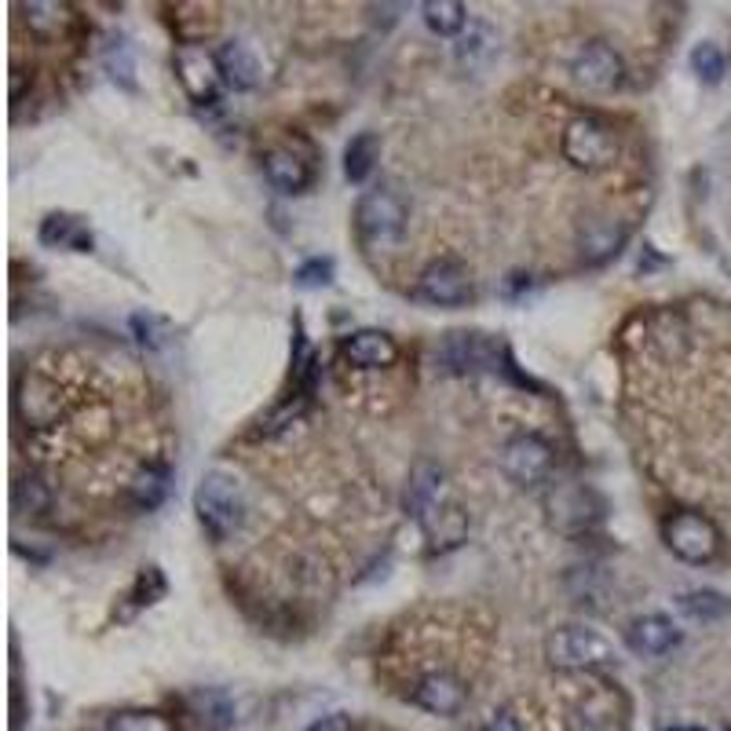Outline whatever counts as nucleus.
<instances>
[{
	"mask_svg": "<svg viewBox=\"0 0 731 731\" xmlns=\"http://www.w3.org/2000/svg\"><path fill=\"white\" fill-rule=\"evenodd\" d=\"M443 501V472L429 461H421L410 476V490H407V505L418 516L424 527H432V516L439 512Z\"/></svg>",
	"mask_w": 731,
	"mask_h": 731,
	"instance_id": "13",
	"label": "nucleus"
},
{
	"mask_svg": "<svg viewBox=\"0 0 731 731\" xmlns=\"http://www.w3.org/2000/svg\"><path fill=\"white\" fill-rule=\"evenodd\" d=\"M421 12H424V23H429V30H432V34H439V37H457L465 30V23H468L465 4H457V0H429Z\"/></svg>",
	"mask_w": 731,
	"mask_h": 731,
	"instance_id": "21",
	"label": "nucleus"
},
{
	"mask_svg": "<svg viewBox=\"0 0 731 731\" xmlns=\"http://www.w3.org/2000/svg\"><path fill=\"white\" fill-rule=\"evenodd\" d=\"M355 227L369 249H391L407 235V205L391 191H369L355 205Z\"/></svg>",
	"mask_w": 731,
	"mask_h": 731,
	"instance_id": "2",
	"label": "nucleus"
},
{
	"mask_svg": "<svg viewBox=\"0 0 731 731\" xmlns=\"http://www.w3.org/2000/svg\"><path fill=\"white\" fill-rule=\"evenodd\" d=\"M549 468H552V446L538 439V435H516L505 446V454H501V472L519 487L541 483L549 476Z\"/></svg>",
	"mask_w": 731,
	"mask_h": 731,
	"instance_id": "7",
	"label": "nucleus"
},
{
	"mask_svg": "<svg viewBox=\"0 0 731 731\" xmlns=\"http://www.w3.org/2000/svg\"><path fill=\"white\" fill-rule=\"evenodd\" d=\"M545 651H549V662L560 665V670H596V665L615 662V648L599 632L578 626L556 629L549 643H545Z\"/></svg>",
	"mask_w": 731,
	"mask_h": 731,
	"instance_id": "5",
	"label": "nucleus"
},
{
	"mask_svg": "<svg viewBox=\"0 0 731 731\" xmlns=\"http://www.w3.org/2000/svg\"><path fill=\"white\" fill-rule=\"evenodd\" d=\"M308 731H352V724H347V717H344V713H330V717L315 720V724H311Z\"/></svg>",
	"mask_w": 731,
	"mask_h": 731,
	"instance_id": "30",
	"label": "nucleus"
},
{
	"mask_svg": "<svg viewBox=\"0 0 731 731\" xmlns=\"http://www.w3.org/2000/svg\"><path fill=\"white\" fill-rule=\"evenodd\" d=\"M413 297L424 304H435V308H461V304L476 297V289H472V278H468V271L461 264L439 260V264L424 267Z\"/></svg>",
	"mask_w": 731,
	"mask_h": 731,
	"instance_id": "6",
	"label": "nucleus"
},
{
	"mask_svg": "<svg viewBox=\"0 0 731 731\" xmlns=\"http://www.w3.org/2000/svg\"><path fill=\"white\" fill-rule=\"evenodd\" d=\"M330 278H333V260L315 256V260H308V264H300V267H297V286H304V289L325 286V282H330Z\"/></svg>",
	"mask_w": 731,
	"mask_h": 731,
	"instance_id": "27",
	"label": "nucleus"
},
{
	"mask_svg": "<svg viewBox=\"0 0 731 731\" xmlns=\"http://www.w3.org/2000/svg\"><path fill=\"white\" fill-rule=\"evenodd\" d=\"M626 242V227L615 220H589L582 231H578V249L589 264H604L610 260Z\"/></svg>",
	"mask_w": 731,
	"mask_h": 731,
	"instance_id": "15",
	"label": "nucleus"
},
{
	"mask_svg": "<svg viewBox=\"0 0 731 731\" xmlns=\"http://www.w3.org/2000/svg\"><path fill=\"white\" fill-rule=\"evenodd\" d=\"M494 30L483 26V23H472L468 26V34L457 41V59L465 62V67H483L494 56Z\"/></svg>",
	"mask_w": 731,
	"mask_h": 731,
	"instance_id": "22",
	"label": "nucleus"
},
{
	"mask_svg": "<svg viewBox=\"0 0 731 731\" xmlns=\"http://www.w3.org/2000/svg\"><path fill=\"white\" fill-rule=\"evenodd\" d=\"M681 610H684V615H692L695 621H717V618L728 615L731 604L720 593H709V589H703V593H687L681 599Z\"/></svg>",
	"mask_w": 731,
	"mask_h": 731,
	"instance_id": "23",
	"label": "nucleus"
},
{
	"mask_svg": "<svg viewBox=\"0 0 731 731\" xmlns=\"http://www.w3.org/2000/svg\"><path fill=\"white\" fill-rule=\"evenodd\" d=\"M676 640H681V632H676L673 621L662 615L637 618L629 626V648L637 654H665L676 648Z\"/></svg>",
	"mask_w": 731,
	"mask_h": 731,
	"instance_id": "16",
	"label": "nucleus"
},
{
	"mask_svg": "<svg viewBox=\"0 0 731 731\" xmlns=\"http://www.w3.org/2000/svg\"><path fill=\"white\" fill-rule=\"evenodd\" d=\"M41 242L45 245H62V249H78V253H89L92 235L84 231V224L78 216L67 213H52L45 224H41Z\"/></svg>",
	"mask_w": 731,
	"mask_h": 731,
	"instance_id": "19",
	"label": "nucleus"
},
{
	"mask_svg": "<svg viewBox=\"0 0 731 731\" xmlns=\"http://www.w3.org/2000/svg\"><path fill=\"white\" fill-rule=\"evenodd\" d=\"M413 703L435 717H454V713H461V706H465V687L457 684L454 676L432 673L413 687Z\"/></svg>",
	"mask_w": 731,
	"mask_h": 731,
	"instance_id": "12",
	"label": "nucleus"
},
{
	"mask_svg": "<svg viewBox=\"0 0 731 731\" xmlns=\"http://www.w3.org/2000/svg\"><path fill=\"white\" fill-rule=\"evenodd\" d=\"M446 358L461 369H494L498 347L483 333H454L450 344H446Z\"/></svg>",
	"mask_w": 731,
	"mask_h": 731,
	"instance_id": "18",
	"label": "nucleus"
},
{
	"mask_svg": "<svg viewBox=\"0 0 731 731\" xmlns=\"http://www.w3.org/2000/svg\"><path fill=\"white\" fill-rule=\"evenodd\" d=\"M571 73L578 84H585V89L593 92H610L621 84V73H626V67H621V56L610 45H604V41H596V45H589L578 52V59L571 62Z\"/></svg>",
	"mask_w": 731,
	"mask_h": 731,
	"instance_id": "9",
	"label": "nucleus"
},
{
	"mask_svg": "<svg viewBox=\"0 0 731 731\" xmlns=\"http://www.w3.org/2000/svg\"><path fill=\"white\" fill-rule=\"evenodd\" d=\"M161 593H165V578L158 567H144L136 578V604H155Z\"/></svg>",
	"mask_w": 731,
	"mask_h": 731,
	"instance_id": "28",
	"label": "nucleus"
},
{
	"mask_svg": "<svg viewBox=\"0 0 731 731\" xmlns=\"http://www.w3.org/2000/svg\"><path fill=\"white\" fill-rule=\"evenodd\" d=\"M15 410H19V418H26L30 424L45 429V424H52L59 418V391H56V385L45 380V377H26L23 385H19Z\"/></svg>",
	"mask_w": 731,
	"mask_h": 731,
	"instance_id": "11",
	"label": "nucleus"
},
{
	"mask_svg": "<svg viewBox=\"0 0 731 731\" xmlns=\"http://www.w3.org/2000/svg\"><path fill=\"white\" fill-rule=\"evenodd\" d=\"M662 538L684 563H709L720 552V530L703 512H676L662 523Z\"/></svg>",
	"mask_w": 731,
	"mask_h": 731,
	"instance_id": "4",
	"label": "nucleus"
},
{
	"mask_svg": "<svg viewBox=\"0 0 731 731\" xmlns=\"http://www.w3.org/2000/svg\"><path fill=\"white\" fill-rule=\"evenodd\" d=\"M264 176L271 187L282 194H300L311 183V169L308 161H300L297 155H289V150H271L264 158Z\"/></svg>",
	"mask_w": 731,
	"mask_h": 731,
	"instance_id": "17",
	"label": "nucleus"
},
{
	"mask_svg": "<svg viewBox=\"0 0 731 731\" xmlns=\"http://www.w3.org/2000/svg\"><path fill=\"white\" fill-rule=\"evenodd\" d=\"M165 490H169V483H165V472H161V468L147 465V468H139L136 479H133V498L147 509H155L158 501L165 498Z\"/></svg>",
	"mask_w": 731,
	"mask_h": 731,
	"instance_id": "24",
	"label": "nucleus"
},
{
	"mask_svg": "<svg viewBox=\"0 0 731 731\" xmlns=\"http://www.w3.org/2000/svg\"><path fill=\"white\" fill-rule=\"evenodd\" d=\"M176 73L194 103H202V106L216 103V92H220V81H224L216 56H209V52L198 45H183L176 52Z\"/></svg>",
	"mask_w": 731,
	"mask_h": 731,
	"instance_id": "8",
	"label": "nucleus"
},
{
	"mask_svg": "<svg viewBox=\"0 0 731 731\" xmlns=\"http://www.w3.org/2000/svg\"><path fill=\"white\" fill-rule=\"evenodd\" d=\"M673 731H703V728H673Z\"/></svg>",
	"mask_w": 731,
	"mask_h": 731,
	"instance_id": "31",
	"label": "nucleus"
},
{
	"mask_svg": "<svg viewBox=\"0 0 731 731\" xmlns=\"http://www.w3.org/2000/svg\"><path fill=\"white\" fill-rule=\"evenodd\" d=\"M560 147H563V158L571 161L574 169H585V172L607 169L618 155V139L610 133V125H604L599 117H578V122H571Z\"/></svg>",
	"mask_w": 731,
	"mask_h": 731,
	"instance_id": "3",
	"label": "nucleus"
},
{
	"mask_svg": "<svg viewBox=\"0 0 731 731\" xmlns=\"http://www.w3.org/2000/svg\"><path fill=\"white\" fill-rule=\"evenodd\" d=\"M344 358L358 369H385L399 358V347L388 333L380 330H358L344 341Z\"/></svg>",
	"mask_w": 731,
	"mask_h": 731,
	"instance_id": "10",
	"label": "nucleus"
},
{
	"mask_svg": "<svg viewBox=\"0 0 731 731\" xmlns=\"http://www.w3.org/2000/svg\"><path fill=\"white\" fill-rule=\"evenodd\" d=\"M692 67H695L698 78L713 84V81L724 78V52L706 41V45H698V48L692 52Z\"/></svg>",
	"mask_w": 731,
	"mask_h": 731,
	"instance_id": "26",
	"label": "nucleus"
},
{
	"mask_svg": "<svg viewBox=\"0 0 731 731\" xmlns=\"http://www.w3.org/2000/svg\"><path fill=\"white\" fill-rule=\"evenodd\" d=\"M380 155V139L374 133H358L344 150V176L347 183H366V176L374 172Z\"/></svg>",
	"mask_w": 731,
	"mask_h": 731,
	"instance_id": "20",
	"label": "nucleus"
},
{
	"mask_svg": "<svg viewBox=\"0 0 731 731\" xmlns=\"http://www.w3.org/2000/svg\"><path fill=\"white\" fill-rule=\"evenodd\" d=\"M487 731H523V728H519V720L509 713V709H498V713L487 720Z\"/></svg>",
	"mask_w": 731,
	"mask_h": 731,
	"instance_id": "29",
	"label": "nucleus"
},
{
	"mask_svg": "<svg viewBox=\"0 0 731 731\" xmlns=\"http://www.w3.org/2000/svg\"><path fill=\"white\" fill-rule=\"evenodd\" d=\"M194 509H198L202 527L213 534L216 541L231 538L245 519V494L238 487L235 476L227 472H209L194 490Z\"/></svg>",
	"mask_w": 731,
	"mask_h": 731,
	"instance_id": "1",
	"label": "nucleus"
},
{
	"mask_svg": "<svg viewBox=\"0 0 731 731\" xmlns=\"http://www.w3.org/2000/svg\"><path fill=\"white\" fill-rule=\"evenodd\" d=\"M106 731H176L169 717L147 713V709H128V713H117Z\"/></svg>",
	"mask_w": 731,
	"mask_h": 731,
	"instance_id": "25",
	"label": "nucleus"
},
{
	"mask_svg": "<svg viewBox=\"0 0 731 731\" xmlns=\"http://www.w3.org/2000/svg\"><path fill=\"white\" fill-rule=\"evenodd\" d=\"M216 62H220V78L238 92L253 89L260 81V62L245 41H227V45L216 52Z\"/></svg>",
	"mask_w": 731,
	"mask_h": 731,
	"instance_id": "14",
	"label": "nucleus"
}]
</instances>
